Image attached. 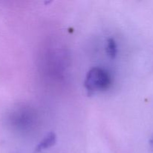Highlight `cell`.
I'll return each instance as SVG.
<instances>
[{"instance_id": "obj_1", "label": "cell", "mask_w": 153, "mask_h": 153, "mask_svg": "<svg viewBox=\"0 0 153 153\" xmlns=\"http://www.w3.org/2000/svg\"><path fill=\"white\" fill-rule=\"evenodd\" d=\"M111 83L109 73L101 67H93L88 72L84 86L88 95L108 89Z\"/></svg>"}, {"instance_id": "obj_2", "label": "cell", "mask_w": 153, "mask_h": 153, "mask_svg": "<svg viewBox=\"0 0 153 153\" xmlns=\"http://www.w3.org/2000/svg\"><path fill=\"white\" fill-rule=\"evenodd\" d=\"M57 137L56 134L54 132H50L48 134H46L43 140L37 144V146L35 148L36 152H40L41 151L45 150L46 149L52 147L56 143Z\"/></svg>"}, {"instance_id": "obj_3", "label": "cell", "mask_w": 153, "mask_h": 153, "mask_svg": "<svg viewBox=\"0 0 153 153\" xmlns=\"http://www.w3.org/2000/svg\"><path fill=\"white\" fill-rule=\"evenodd\" d=\"M106 54L110 57L111 58L114 59L117 56V43L114 38H108L106 41L105 45Z\"/></svg>"}, {"instance_id": "obj_4", "label": "cell", "mask_w": 153, "mask_h": 153, "mask_svg": "<svg viewBox=\"0 0 153 153\" xmlns=\"http://www.w3.org/2000/svg\"><path fill=\"white\" fill-rule=\"evenodd\" d=\"M149 143H150L151 147H152V149H153V137L150 140V141H149Z\"/></svg>"}]
</instances>
